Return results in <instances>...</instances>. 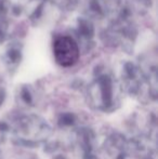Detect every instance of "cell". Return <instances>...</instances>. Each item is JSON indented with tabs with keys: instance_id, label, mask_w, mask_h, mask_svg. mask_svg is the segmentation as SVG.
<instances>
[{
	"instance_id": "cell-1",
	"label": "cell",
	"mask_w": 158,
	"mask_h": 159,
	"mask_svg": "<svg viewBox=\"0 0 158 159\" xmlns=\"http://www.w3.org/2000/svg\"><path fill=\"white\" fill-rule=\"evenodd\" d=\"M54 57L57 64L70 67L76 64L79 59V49L74 39L70 37H60L54 42Z\"/></svg>"
}]
</instances>
